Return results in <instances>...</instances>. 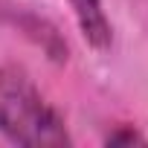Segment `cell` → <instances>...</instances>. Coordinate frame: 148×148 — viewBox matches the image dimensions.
<instances>
[{
    "label": "cell",
    "instance_id": "cell-1",
    "mask_svg": "<svg viewBox=\"0 0 148 148\" xmlns=\"http://www.w3.org/2000/svg\"><path fill=\"white\" fill-rule=\"evenodd\" d=\"M0 134L26 148L70 145L64 119L18 67L0 70Z\"/></svg>",
    "mask_w": 148,
    "mask_h": 148
},
{
    "label": "cell",
    "instance_id": "cell-2",
    "mask_svg": "<svg viewBox=\"0 0 148 148\" xmlns=\"http://www.w3.org/2000/svg\"><path fill=\"white\" fill-rule=\"evenodd\" d=\"M73 12H76V21H79V29L84 35V41L105 52L113 41V29H110V21L102 9V0H70Z\"/></svg>",
    "mask_w": 148,
    "mask_h": 148
},
{
    "label": "cell",
    "instance_id": "cell-3",
    "mask_svg": "<svg viewBox=\"0 0 148 148\" xmlns=\"http://www.w3.org/2000/svg\"><path fill=\"white\" fill-rule=\"evenodd\" d=\"M108 142H110V145H119V142H145V139H142L134 128H125V131H119V134H110Z\"/></svg>",
    "mask_w": 148,
    "mask_h": 148
}]
</instances>
